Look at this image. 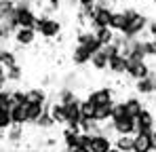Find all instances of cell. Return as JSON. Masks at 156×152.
<instances>
[{"label":"cell","mask_w":156,"mask_h":152,"mask_svg":"<svg viewBox=\"0 0 156 152\" xmlns=\"http://www.w3.org/2000/svg\"><path fill=\"white\" fill-rule=\"evenodd\" d=\"M125 11V15H127V25H125V30L120 32L125 38H141L144 34H146V27H148V15H144V13H139L137 9H133V6H125L122 9Z\"/></svg>","instance_id":"1"},{"label":"cell","mask_w":156,"mask_h":152,"mask_svg":"<svg viewBox=\"0 0 156 152\" xmlns=\"http://www.w3.org/2000/svg\"><path fill=\"white\" fill-rule=\"evenodd\" d=\"M34 30L40 38L44 40H55L63 34V21L61 19H55L49 15H36V21H34Z\"/></svg>","instance_id":"2"},{"label":"cell","mask_w":156,"mask_h":152,"mask_svg":"<svg viewBox=\"0 0 156 152\" xmlns=\"http://www.w3.org/2000/svg\"><path fill=\"white\" fill-rule=\"evenodd\" d=\"M156 127V112L152 108H144L135 116V133H152Z\"/></svg>","instance_id":"3"},{"label":"cell","mask_w":156,"mask_h":152,"mask_svg":"<svg viewBox=\"0 0 156 152\" xmlns=\"http://www.w3.org/2000/svg\"><path fill=\"white\" fill-rule=\"evenodd\" d=\"M114 89L112 87H99V89H93V91H89V95L84 97L87 101H91L95 108L97 106H105V103H114Z\"/></svg>","instance_id":"4"},{"label":"cell","mask_w":156,"mask_h":152,"mask_svg":"<svg viewBox=\"0 0 156 152\" xmlns=\"http://www.w3.org/2000/svg\"><path fill=\"white\" fill-rule=\"evenodd\" d=\"M76 45H82V47H87V51L93 55V53H97V51L101 49V45H99V40L95 38V34H93V30H89V27H80L76 32Z\"/></svg>","instance_id":"5"},{"label":"cell","mask_w":156,"mask_h":152,"mask_svg":"<svg viewBox=\"0 0 156 152\" xmlns=\"http://www.w3.org/2000/svg\"><path fill=\"white\" fill-rule=\"evenodd\" d=\"M133 89H135V95H139V97H152L156 91V76L150 74V76H146V78L135 80Z\"/></svg>","instance_id":"6"},{"label":"cell","mask_w":156,"mask_h":152,"mask_svg":"<svg viewBox=\"0 0 156 152\" xmlns=\"http://www.w3.org/2000/svg\"><path fill=\"white\" fill-rule=\"evenodd\" d=\"M152 74V66L148 61H129V68H127V78H131L133 82L139 80V78H146V76Z\"/></svg>","instance_id":"7"},{"label":"cell","mask_w":156,"mask_h":152,"mask_svg":"<svg viewBox=\"0 0 156 152\" xmlns=\"http://www.w3.org/2000/svg\"><path fill=\"white\" fill-rule=\"evenodd\" d=\"M36 38H38V34L34 27H17L13 34V40L17 47H32L36 42Z\"/></svg>","instance_id":"8"},{"label":"cell","mask_w":156,"mask_h":152,"mask_svg":"<svg viewBox=\"0 0 156 152\" xmlns=\"http://www.w3.org/2000/svg\"><path fill=\"white\" fill-rule=\"evenodd\" d=\"M154 139L152 133H135L133 135V152H154Z\"/></svg>","instance_id":"9"},{"label":"cell","mask_w":156,"mask_h":152,"mask_svg":"<svg viewBox=\"0 0 156 152\" xmlns=\"http://www.w3.org/2000/svg\"><path fill=\"white\" fill-rule=\"evenodd\" d=\"M112 13H114V9H95V11H93V19H91V24H89V30L108 27Z\"/></svg>","instance_id":"10"},{"label":"cell","mask_w":156,"mask_h":152,"mask_svg":"<svg viewBox=\"0 0 156 152\" xmlns=\"http://www.w3.org/2000/svg\"><path fill=\"white\" fill-rule=\"evenodd\" d=\"M127 68H129V59L125 55H114L108 59V72L114 76H125L127 74Z\"/></svg>","instance_id":"11"},{"label":"cell","mask_w":156,"mask_h":152,"mask_svg":"<svg viewBox=\"0 0 156 152\" xmlns=\"http://www.w3.org/2000/svg\"><path fill=\"white\" fill-rule=\"evenodd\" d=\"M122 103H125V112H127V116H131V118H135L144 108H146V101H144V97H139V95H129V97H125L122 100Z\"/></svg>","instance_id":"12"},{"label":"cell","mask_w":156,"mask_h":152,"mask_svg":"<svg viewBox=\"0 0 156 152\" xmlns=\"http://www.w3.org/2000/svg\"><path fill=\"white\" fill-rule=\"evenodd\" d=\"M112 150V139L104 135V133H97L91 137V144H89V152H110Z\"/></svg>","instance_id":"13"},{"label":"cell","mask_w":156,"mask_h":152,"mask_svg":"<svg viewBox=\"0 0 156 152\" xmlns=\"http://www.w3.org/2000/svg\"><path fill=\"white\" fill-rule=\"evenodd\" d=\"M70 59H72L74 66L84 68V66L91 61V53L87 51V47H82V45H74V49H72V53H70Z\"/></svg>","instance_id":"14"},{"label":"cell","mask_w":156,"mask_h":152,"mask_svg":"<svg viewBox=\"0 0 156 152\" xmlns=\"http://www.w3.org/2000/svg\"><path fill=\"white\" fill-rule=\"evenodd\" d=\"M112 129L116 135H135V118H120V121H112Z\"/></svg>","instance_id":"15"},{"label":"cell","mask_w":156,"mask_h":152,"mask_svg":"<svg viewBox=\"0 0 156 152\" xmlns=\"http://www.w3.org/2000/svg\"><path fill=\"white\" fill-rule=\"evenodd\" d=\"M49 93L44 87H32L26 91V103H47Z\"/></svg>","instance_id":"16"},{"label":"cell","mask_w":156,"mask_h":152,"mask_svg":"<svg viewBox=\"0 0 156 152\" xmlns=\"http://www.w3.org/2000/svg\"><path fill=\"white\" fill-rule=\"evenodd\" d=\"M47 108H49V114H51L53 123L59 127V125H66V106L63 103H59V101H51V103H47Z\"/></svg>","instance_id":"17"},{"label":"cell","mask_w":156,"mask_h":152,"mask_svg":"<svg viewBox=\"0 0 156 152\" xmlns=\"http://www.w3.org/2000/svg\"><path fill=\"white\" fill-rule=\"evenodd\" d=\"M47 103H26V125H36Z\"/></svg>","instance_id":"18"},{"label":"cell","mask_w":156,"mask_h":152,"mask_svg":"<svg viewBox=\"0 0 156 152\" xmlns=\"http://www.w3.org/2000/svg\"><path fill=\"white\" fill-rule=\"evenodd\" d=\"M125 25H127V15H125V11L120 9V11H116L114 9V13H112V17H110V30L112 32H116V34H120L122 30H125Z\"/></svg>","instance_id":"19"},{"label":"cell","mask_w":156,"mask_h":152,"mask_svg":"<svg viewBox=\"0 0 156 152\" xmlns=\"http://www.w3.org/2000/svg\"><path fill=\"white\" fill-rule=\"evenodd\" d=\"M23 135H26V133H23V127L21 125H11L6 129V135H4V137H6V142H9L11 146H19V144L23 142Z\"/></svg>","instance_id":"20"},{"label":"cell","mask_w":156,"mask_h":152,"mask_svg":"<svg viewBox=\"0 0 156 152\" xmlns=\"http://www.w3.org/2000/svg\"><path fill=\"white\" fill-rule=\"evenodd\" d=\"M78 95L76 91L72 89V87H59V91H57V95H55V101H59V103H63V106H68V103H72V101H76Z\"/></svg>","instance_id":"21"},{"label":"cell","mask_w":156,"mask_h":152,"mask_svg":"<svg viewBox=\"0 0 156 152\" xmlns=\"http://www.w3.org/2000/svg\"><path fill=\"white\" fill-rule=\"evenodd\" d=\"M89 63H91V68H93L95 72H105V70H108V55L99 49L97 53L91 55V61H89Z\"/></svg>","instance_id":"22"},{"label":"cell","mask_w":156,"mask_h":152,"mask_svg":"<svg viewBox=\"0 0 156 152\" xmlns=\"http://www.w3.org/2000/svg\"><path fill=\"white\" fill-rule=\"evenodd\" d=\"M15 63H19V61H17V53L13 49L0 47V66L6 70V68H11V66H15Z\"/></svg>","instance_id":"23"},{"label":"cell","mask_w":156,"mask_h":152,"mask_svg":"<svg viewBox=\"0 0 156 152\" xmlns=\"http://www.w3.org/2000/svg\"><path fill=\"white\" fill-rule=\"evenodd\" d=\"M112 106H114V103L97 106V108H95V116H93V121H95V123H99V125L108 123V121H110V116H112Z\"/></svg>","instance_id":"24"},{"label":"cell","mask_w":156,"mask_h":152,"mask_svg":"<svg viewBox=\"0 0 156 152\" xmlns=\"http://www.w3.org/2000/svg\"><path fill=\"white\" fill-rule=\"evenodd\" d=\"M78 133H80V131H74V129H68V127L63 129V133H61V142H63V148H68V150L76 148Z\"/></svg>","instance_id":"25"},{"label":"cell","mask_w":156,"mask_h":152,"mask_svg":"<svg viewBox=\"0 0 156 152\" xmlns=\"http://www.w3.org/2000/svg\"><path fill=\"white\" fill-rule=\"evenodd\" d=\"M112 146L118 148L120 152H133V135H116Z\"/></svg>","instance_id":"26"},{"label":"cell","mask_w":156,"mask_h":152,"mask_svg":"<svg viewBox=\"0 0 156 152\" xmlns=\"http://www.w3.org/2000/svg\"><path fill=\"white\" fill-rule=\"evenodd\" d=\"M40 9H42V15H49V17H53L59 11H63L61 0H42L40 2Z\"/></svg>","instance_id":"27"},{"label":"cell","mask_w":156,"mask_h":152,"mask_svg":"<svg viewBox=\"0 0 156 152\" xmlns=\"http://www.w3.org/2000/svg\"><path fill=\"white\" fill-rule=\"evenodd\" d=\"M93 34H95V38L99 40V45H101V47L110 45V42L114 40V36H116V32H112L110 27H99V30H93Z\"/></svg>","instance_id":"28"},{"label":"cell","mask_w":156,"mask_h":152,"mask_svg":"<svg viewBox=\"0 0 156 152\" xmlns=\"http://www.w3.org/2000/svg\"><path fill=\"white\" fill-rule=\"evenodd\" d=\"M36 129H40V131H51L53 127H55V123H53V118H51V114H49V108L44 106V112L40 114V118L36 121Z\"/></svg>","instance_id":"29"},{"label":"cell","mask_w":156,"mask_h":152,"mask_svg":"<svg viewBox=\"0 0 156 152\" xmlns=\"http://www.w3.org/2000/svg\"><path fill=\"white\" fill-rule=\"evenodd\" d=\"M15 4H17V0H0V24L6 21V19L13 15Z\"/></svg>","instance_id":"30"},{"label":"cell","mask_w":156,"mask_h":152,"mask_svg":"<svg viewBox=\"0 0 156 152\" xmlns=\"http://www.w3.org/2000/svg\"><path fill=\"white\" fill-rule=\"evenodd\" d=\"M11 121L13 125H26V106H11Z\"/></svg>","instance_id":"31"},{"label":"cell","mask_w":156,"mask_h":152,"mask_svg":"<svg viewBox=\"0 0 156 152\" xmlns=\"http://www.w3.org/2000/svg\"><path fill=\"white\" fill-rule=\"evenodd\" d=\"M23 80V68L19 63L6 68V82H21Z\"/></svg>","instance_id":"32"},{"label":"cell","mask_w":156,"mask_h":152,"mask_svg":"<svg viewBox=\"0 0 156 152\" xmlns=\"http://www.w3.org/2000/svg\"><path fill=\"white\" fill-rule=\"evenodd\" d=\"M80 116L93 121V116H95V106H93L91 101H87V100H80Z\"/></svg>","instance_id":"33"},{"label":"cell","mask_w":156,"mask_h":152,"mask_svg":"<svg viewBox=\"0 0 156 152\" xmlns=\"http://www.w3.org/2000/svg\"><path fill=\"white\" fill-rule=\"evenodd\" d=\"M120 118H127V112H125V103H122V101H114L110 121H120ZM129 118H131V116H129Z\"/></svg>","instance_id":"34"},{"label":"cell","mask_w":156,"mask_h":152,"mask_svg":"<svg viewBox=\"0 0 156 152\" xmlns=\"http://www.w3.org/2000/svg\"><path fill=\"white\" fill-rule=\"evenodd\" d=\"M11 101H13V106H26V91L23 89H11Z\"/></svg>","instance_id":"35"},{"label":"cell","mask_w":156,"mask_h":152,"mask_svg":"<svg viewBox=\"0 0 156 152\" xmlns=\"http://www.w3.org/2000/svg\"><path fill=\"white\" fill-rule=\"evenodd\" d=\"M11 125H13V121H11V110L0 108V131H6Z\"/></svg>","instance_id":"36"},{"label":"cell","mask_w":156,"mask_h":152,"mask_svg":"<svg viewBox=\"0 0 156 152\" xmlns=\"http://www.w3.org/2000/svg\"><path fill=\"white\" fill-rule=\"evenodd\" d=\"M144 51H146V57L156 59V42L152 38H144Z\"/></svg>","instance_id":"37"},{"label":"cell","mask_w":156,"mask_h":152,"mask_svg":"<svg viewBox=\"0 0 156 152\" xmlns=\"http://www.w3.org/2000/svg\"><path fill=\"white\" fill-rule=\"evenodd\" d=\"M11 106H13V101H11V89H2L0 91V108L11 110Z\"/></svg>","instance_id":"38"},{"label":"cell","mask_w":156,"mask_h":152,"mask_svg":"<svg viewBox=\"0 0 156 152\" xmlns=\"http://www.w3.org/2000/svg\"><path fill=\"white\" fill-rule=\"evenodd\" d=\"M91 137H93V135H89V133H78L76 146H78V148H89V144H91Z\"/></svg>","instance_id":"39"},{"label":"cell","mask_w":156,"mask_h":152,"mask_svg":"<svg viewBox=\"0 0 156 152\" xmlns=\"http://www.w3.org/2000/svg\"><path fill=\"white\" fill-rule=\"evenodd\" d=\"M101 51H104L105 55H108V59H110V57H114V55H120V51H118V47H116L114 42H110V45L101 47Z\"/></svg>","instance_id":"40"},{"label":"cell","mask_w":156,"mask_h":152,"mask_svg":"<svg viewBox=\"0 0 156 152\" xmlns=\"http://www.w3.org/2000/svg\"><path fill=\"white\" fill-rule=\"evenodd\" d=\"M61 6H63V11H68V13L78 11V0H61Z\"/></svg>","instance_id":"41"},{"label":"cell","mask_w":156,"mask_h":152,"mask_svg":"<svg viewBox=\"0 0 156 152\" xmlns=\"http://www.w3.org/2000/svg\"><path fill=\"white\" fill-rule=\"evenodd\" d=\"M78 9L80 11H93L95 9V0H78Z\"/></svg>","instance_id":"42"},{"label":"cell","mask_w":156,"mask_h":152,"mask_svg":"<svg viewBox=\"0 0 156 152\" xmlns=\"http://www.w3.org/2000/svg\"><path fill=\"white\" fill-rule=\"evenodd\" d=\"M146 34H150V36H154V34H156V19H150V21H148Z\"/></svg>","instance_id":"43"},{"label":"cell","mask_w":156,"mask_h":152,"mask_svg":"<svg viewBox=\"0 0 156 152\" xmlns=\"http://www.w3.org/2000/svg\"><path fill=\"white\" fill-rule=\"evenodd\" d=\"M70 152H89V148H78V146H76V148H72Z\"/></svg>","instance_id":"44"},{"label":"cell","mask_w":156,"mask_h":152,"mask_svg":"<svg viewBox=\"0 0 156 152\" xmlns=\"http://www.w3.org/2000/svg\"><path fill=\"white\" fill-rule=\"evenodd\" d=\"M152 139H154V146H156V127H154V131H152Z\"/></svg>","instance_id":"45"},{"label":"cell","mask_w":156,"mask_h":152,"mask_svg":"<svg viewBox=\"0 0 156 152\" xmlns=\"http://www.w3.org/2000/svg\"><path fill=\"white\" fill-rule=\"evenodd\" d=\"M0 76H6V70H4L2 66H0Z\"/></svg>","instance_id":"46"},{"label":"cell","mask_w":156,"mask_h":152,"mask_svg":"<svg viewBox=\"0 0 156 152\" xmlns=\"http://www.w3.org/2000/svg\"><path fill=\"white\" fill-rule=\"evenodd\" d=\"M27 152H51V150H27Z\"/></svg>","instance_id":"47"},{"label":"cell","mask_w":156,"mask_h":152,"mask_svg":"<svg viewBox=\"0 0 156 152\" xmlns=\"http://www.w3.org/2000/svg\"><path fill=\"white\" fill-rule=\"evenodd\" d=\"M110 152H120V150H118V148H114V146H112V150H110Z\"/></svg>","instance_id":"48"},{"label":"cell","mask_w":156,"mask_h":152,"mask_svg":"<svg viewBox=\"0 0 156 152\" xmlns=\"http://www.w3.org/2000/svg\"><path fill=\"white\" fill-rule=\"evenodd\" d=\"M152 40H154V42H156V34H154V36H152Z\"/></svg>","instance_id":"49"},{"label":"cell","mask_w":156,"mask_h":152,"mask_svg":"<svg viewBox=\"0 0 156 152\" xmlns=\"http://www.w3.org/2000/svg\"><path fill=\"white\" fill-rule=\"evenodd\" d=\"M154 95H156V91H154Z\"/></svg>","instance_id":"50"}]
</instances>
